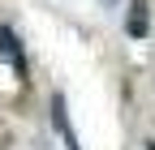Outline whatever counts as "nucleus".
Masks as SVG:
<instances>
[{
    "mask_svg": "<svg viewBox=\"0 0 155 150\" xmlns=\"http://www.w3.org/2000/svg\"><path fill=\"white\" fill-rule=\"evenodd\" d=\"M0 60L13 64L17 77H26V56H22V43H17V34H13L9 26H0Z\"/></svg>",
    "mask_w": 155,
    "mask_h": 150,
    "instance_id": "obj_1",
    "label": "nucleus"
},
{
    "mask_svg": "<svg viewBox=\"0 0 155 150\" xmlns=\"http://www.w3.org/2000/svg\"><path fill=\"white\" fill-rule=\"evenodd\" d=\"M125 30L134 34V39L147 34V0H129V22H125Z\"/></svg>",
    "mask_w": 155,
    "mask_h": 150,
    "instance_id": "obj_2",
    "label": "nucleus"
},
{
    "mask_svg": "<svg viewBox=\"0 0 155 150\" xmlns=\"http://www.w3.org/2000/svg\"><path fill=\"white\" fill-rule=\"evenodd\" d=\"M147 150H155V142H147Z\"/></svg>",
    "mask_w": 155,
    "mask_h": 150,
    "instance_id": "obj_3",
    "label": "nucleus"
},
{
    "mask_svg": "<svg viewBox=\"0 0 155 150\" xmlns=\"http://www.w3.org/2000/svg\"><path fill=\"white\" fill-rule=\"evenodd\" d=\"M108 5H112V0H108Z\"/></svg>",
    "mask_w": 155,
    "mask_h": 150,
    "instance_id": "obj_4",
    "label": "nucleus"
}]
</instances>
